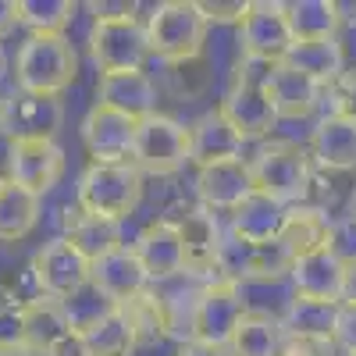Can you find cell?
Listing matches in <instances>:
<instances>
[{
	"label": "cell",
	"mask_w": 356,
	"mask_h": 356,
	"mask_svg": "<svg viewBox=\"0 0 356 356\" xmlns=\"http://www.w3.org/2000/svg\"><path fill=\"white\" fill-rule=\"evenodd\" d=\"M271 72H275V65L243 57V61L235 65L232 86L225 89V97L218 104V111L228 118L232 129L246 143L267 139L278 125V114L271 107V97H267V79H271Z\"/></svg>",
	"instance_id": "1"
},
{
	"label": "cell",
	"mask_w": 356,
	"mask_h": 356,
	"mask_svg": "<svg viewBox=\"0 0 356 356\" xmlns=\"http://www.w3.org/2000/svg\"><path fill=\"white\" fill-rule=\"evenodd\" d=\"M246 161L253 171L257 193H267L285 207L310 203L314 161L307 154V146L292 143V139H271V143H260V150Z\"/></svg>",
	"instance_id": "2"
},
{
	"label": "cell",
	"mask_w": 356,
	"mask_h": 356,
	"mask_svg": "<svg viewBox=\"0 0 356 356\" xmlns=\"http://www.w3.org/2000/svg\"><path fill=\"white\" fill-rule=\"evenodd\" d=\"M207 18L196 0H164L146 18V43L150 57L164 65H189L207 47Z\"/></svg>",
	"instance_id": "3"
},
{
	"label": "cell",
	"mask_w": 356,
	"mask_h": 356,
	"mask_svg": "<svg viewBox=\"0 0 356 356\" xmlns=\"http://www.w3.org/2000/svg\"><path fill=\"white\" fill-rule=\"evenodd\" d=\"M139 200H143V171L132 161H114V164L89 161L79 175L75 203L86 214L125 221L129 214H136Z\"/></svg>",
	"instance_id": "4"
},
{
	"label": "cell",
	"mask_w": 356,
	"mask_h": 356,
	"mask_svg": "<svg viewBox=\"0 0 356 356\" xmlns=\"http://www.w3.org/2000/svg\"><path fill=\"white\" fill-rule=\"evenodd\" d=\"M79 79V54L68 36H29L15 57V82L25 93L61 97Z\"/></svg>",
	"instance_id": "5"
},
{
	"label": "cell",
	"mask_w": 356,
	"mask_h": 356,
	"mask_svg": "<svg viewBox=\"0 0 356 356\" xmlns=\"http://www.w3.org/2000/svg\"><path fill=\"white\" fill-rule=\"evenodd\" d=\"M89 57L100 68V75L111 72H143L150 43H146V22L136 18V11L97 18L89 29Z\"/></svg>",
	"instance_id": "6"
},
{
	"label": "cell",
	"mask_w": 356,
	"mask_h": 356,
	"mask_svg": "<svg viewBox=\"0 0 356 356\" xmlns=\"http://www.w3.org/2000/svg\"><path fill=\"white\" fill-rule=\"evenodd\" d=\"M132 164L143 175L168 178L189 164V125H182L171 114H150L136 125Z\"/></svg>",
	"instance_id": "7"
},
{
	"label": "cell",
	"mask_w": 356,
	"mask_h": 356,
	"mask_svg": "<svg viewBox=\"0 0 356 356\" xmlns=\"http://www.w3.org/2000/svg\"><path fill=\"white\" fill-rule=\"evenodd\" d=\"M246 296L243 285L214 278L203 282L200 296H196V310H193V342H207V346H225L232 342L239 321L246 317Z\"/></svg>",
	"instance_id": "8"
},
{
	"label": "cell",
	"mask_w": 356,
	"mask_h": 356,
	"mask_svg": "<svg viewBox=\"0 0 356 356\" xmlns=\"http://www.w3.org/2000/svg\"><path fill=\"white\" fill-rule=\"evenodd\" d=\"M65 125V104L61 97H40L11 89L0 97V136L15 139H57V129Z\"/></svg>",
	"instance_id": "9"
},
{
	"label": "cell",
	"mask_w": 356,
	"mask_h": 356,
	"mask_svg": "<svg viewBox=\"0 0 356 356\" xmlns=\"http://www.w3.org/2000/svg\"><path fill=\"white\" fill-rule=\"evenodd\" d=\"M29 271H33V282L40 289V296L47 300H68L72 292H79L82 285H89V271H93V264H89L68 239H50L36 250L33 264H29Z\"/></svg>",
	"instance_id": "10"
},
{
	"label": "cell",
	"mask_w": 356,
	"mask_h": 356,
	"mask_svg": "<svg viewBox=\"0 0 356 356\" xmlns=\"http://www.w3.org/2000/svg\"><path fill=\"white\" fill-rule=\"evenodd\" d=\"M239 43L243 57L264 65H282L285 54L292 50V33L285 22L282 0H250V11L239 22Z\"/></svg>",
	"instance_id": "11"
},
{
	"label": "cell",
	"mask_w": 356,
	"mask_h": 356,
	"mask_svg": "<svg viewBox=\"0 0 356 356\" xmlns=\"http://www.w3.org/2000/svg\"><path fill=\"white\" fill-rule=\"evenodd\" d=\"M65 175V150L57 139H15L8 143V182L47 196Z\"/></svg>",
	"instance_id": "12"
},
{
	"label": "cell",
	"mask_w": 356,
	"mask_h": 356,
	"mask_svg": "<svg viewBox=\"0 0 356 356\" xmlns=\"http://www.w3.org/2000/svg\"><path fill=\"white\" fill-rule=\"evenodd\" d=\"M136 125L129 114L111 111L104 104H93L82 118V146L97 164H114V161H132V143H136Z\"/></svg>",
	"instance_id": "13"
},
{
	"label": "cell",
	"mask_w": 356,
	"mask_h": 356,
	"mask_svg": "<svg viewBox=\"0 0 356 356\" xmlns=\"http://www.w3.org/2000/svg\"><path fill=\"white\" fill-rule=\"evenodd\" d=\"M178 235H182V253H186V275L200 282H214L218 278V250L225 232L218 225V214L193 207V211L171 218Z\"/></svg>",
	"instance_id": "14"
},
{
	"label": "cell",
	"mask_w": 356,
	"mask_h": 356,
	"mask_svg": "<svg viewBox=\"0 0 356 356\" xmlns=\"http://www.w3.org/2000/svg\"><path fill=\"white\" fill-rule=\"evenodd\" d=\"M196 200L203 211H225L232 214L257 186H253V171H250V161H225V164H211V168H196Z\"/></svg>",
	"instance_id": "15"
},
{
	"label": "cell",
	"mask_w": 356,
	"mask_h": 356,
	"mask_svg": "<svg viewBox=\"0 0 356 356\" xmlns=\"http://www.w3.org/2000/svg\"><path fill=\"white\" fill-rule=\"evenodd\" d=\"M143 271L150 275V285H161V282H171L178 275H186V253H182V235H178L175 221L171 218H161V221H150L139 239L132 243Z\"/></svg>",
	"instance_id": "16"
},
{
	"label": "cell",
	"mask_w": 356,
	"mask_h": 356,
	"mask_svg": "<svg viewBox=\"0 0 356 356\" xmlns=\"http://www.w3.org/2000/svg\"><path fill=\"white\" fill-rule=\"evenodd\" d=\"M243 150H246V139L232 129V122L218 107L203 111L189 125V164H196V168L243 161Z\"/></svg>",
	"instance_id": "17"
},
{
	"label": "cell",
	"mask_w": 356,
	"mask_h": 356,
	"mask_svg": "<svg viewBox=\"0 0 356 356\" xmlns=\"http://www.w3.org/2000/svg\"><path fill=\"white\" fill-rule=\"evenodd\" d=\"M157 100H161V89L146 72H111L100 75L97 82V104L129 114L132 122L157 114Z\"/></svg>",
	"instance_id": "18"
},
{
	"label": "cell",
	"mask_w": 356,
	"mask_h": 356,
	"mask_svg": "<svg viewBox=\"0 0 356 356\" xmlns=\"http://www.w3.org/2000/svg\"><path fill=\"white\" fill-rule=\"evenodd\" d=\"M307 154L314 161V168L321 171H356V122L349 118H317L310 129V146Z\"/></svg>",
	"instance_id": "19"
},
{
	"label": "cell",
	"mask_w": 356,
	"mask_h": 356,
	"mask_svg": "<svg viewBox=\"0 0 356 356\" xmlns=\"http://www.w3.org/2000/svg\"><path fill=\"white\" fill-rule=\"evenodd\" d=\"M89 282H93L111 303H129L136 300V296H143L146 289H150V275L143 271V264L136 257L132 246H118L114 253L100 257L93 264V271H89Z\"/></svg>",
	"instance_id": "20"
},
{
	"label": "cell",
	"mask_w": 356,
	"mask_h": 356,
	"mask_svg": "<svg viewBox=\"0 0 356 356\" xmlns=\"http://www.w3.org/2000/svg\"><path fill=\"white\" fill-rule=\"evenodd\" d=\"M285 218H289V207L271 200L267 193H250L239 207L232 211V225H228V235L243 239L250 246H267V243H278V235L285 228Z\"/></svg>",
	"instance_id": "21"
},
{
	"label": "cell",
	"mask_w": 356,
	"mask_h": 356,
	"mask_svg": "<svg viewBox=\"0 0 356 356\" xmlns=\"http://www.w3.org/2000/svg\"><path fill=\"white\" fill-rule=\"evenodd\" d=\"M342 282H346V264L328 250L292 260L289 271L292 296H307V300H324V303H342Z\"/></svg>",
	"instance_id": "22"
},
{
	"label": "cell",
	"mask_w": 356,
	"mask_h": 356,
	"mask_svg": "<svg viewBox=\"0 0 356 356\" xmlns=\"http://www.w3.org/2000/svg\"><path fill=\"white\" fill-rule=\"evenodd\" d=\"M267 97H271L278 122H307V118L317 114L321 86L289 65H275L271 79H267Z\"/></svg>",
	"instance_id": "23"
},
{
	"label": "cell",
	"mask_w": 356,
	"mask_h": 356,
	"mask_svg": "<svg viewBox=\"0 0 356 356\" xmlns=\"http://www.w3.org/2000/svg\"><path fill=\"white\" fill-rule=\"evenodd\" d=\"M61 225H65L61 239H68L89 264H97L100 257L114 253L118 246H125L122 243V221H111V218H100V214H86L79 203H75V211L68 207V214H65Z\"/></svg>",
	"instance_id": "24"
},
{
	"label": "cell",
	"mask_w": 356,
	"mask_h": 356,
	"mask_svg": "<svg viewBox=\"0 0 356 356\" xmlns=\"http://www.w3.org/2000/svg\"><path fill=\"white\" fill-rule=\"evenodd\" d=\"M335 317H339V303L307 300V296L285 300V310L278 314L285 339H307V342H332L335 339Z\"/></svg>",
	"instance_id": "25"
},
{
	"label": "cell",
	"mask_w": 356,
	"mask_h": 356,
	"mask_svg": "<svg viewBox=\"0 0 356 356\" xmlns=\"http://www.w3.org/2000/svg\"><path fill=\"white\" fill-rule=\"evenodd\" d=\"M285 22H289L292 43L335 40L342 25V4H335V0H289Z\"/></svg>",
	"instance_id": "26"
},
{
	"label": "cell",
	"mask_w": 356,
	"mask_h": 356,
	"mask_svg": "<svg viewBox=\"0 0 356 356\" xmlns=\"http://www.w3.org/2000/svg\"><path fill=\"white\" fill-rule=\"evenodd\" d=\"M328 225H332V218L324 214V207H317V203L289 207V218H285L278 243L289 250L292 260H300L307 253L324 250V243H328Z\"/></svg>",
	"instance_id": "27"
},
{
	"label": "cell",
	"mask_w": 356,
	"mask_h": 356,
	"mask_svg": "<svg viewBox=\"0 0 356 356\" xmlns=\"http://www.w3.org/2000/svg\"><path fill=\"white\" fill-rule=\"evenodd\" d=\"M68 332H72V324H68L65 307L57 303V300H47V296H40V300H33V303L22 310V342L33 349L36 356H40V353L47 356Z\"/></svg>",
	"instance_id": "28"
},
{
	"label": "cell",
	"mask_w": 356,
	"mask_h": 356,
	"mask_svg": "<svg viewBox=\"0 0 356 356\" xmlns=\"http://www.w3.org/2000/svg\"><path fill=\"white\" fill-rule=\"evenodd\" d=\"M285 346V328L278 314H267V310H246V317L239 321L228 353L232 356H278Z\"/></svg>",
	"instance_id": "29"
},
{
	"label": "cell",
	"mask_w": 356,
	"mask_h": 356,
	"mask_svg": "<svg viewBox=\"0 0 356 356\" xmlns=\"http://www.w3.org/2000/svg\"><path fill=\"white\" fill-rule=\"evenodd\" d=\"M289 68L296 72H303L310 75L317 86H328L335 82L342 72H346V47L335 40H310V43H292V50L285 54V61Z\"/></svg>",
	"instance_id": "30"
},
{
	"label": "cell",
	"mask_w": 356,
	"mask_h": 356,
	"mask_svg": "<svg viewBox=\"0 0 356 356\" xmlns=\"http://www.w3.org/2000/svg\"><path fill=\"white\" fill-rule=\"evenodd\" d=\"M40 214H43V196L8 182L0 189V243H22L25 235H33Z\"/></svg>",
	"instance_id": "31"
},
{
	"label": "cell",
	"mask_w": 356,
	"mask_h": 356,
	"mask_svg": "<svg viewBox=\"0 0 356 356\" xmlns=\"http://www.w3.org/2000/svg\"><path fill=\"white\" fill-rule=\"evenodd\" d=\"M82 339H86L89 356H132L139 349L136 332L122 307H114L104 321H97L89 332H82Z\"/></svg>",
	"instance_id": "32"
},
{
	"label": "cell",
	"mask_w": 356,
	"mask_h": 356,
	"mask_svg": "<svg viewBox=\"0 0 356 356\" xmlns=\"http://www.w3.org/2000/svg\"><path fill=\"white\" fill-rule=\"evenodd\" d=\"M72 18V0H18V22L29 29V36H65Z\"/></svg>",
	"instance_id": "33"
},
{
	"label": "cell",
	"mask_w": 356,
	"mask_h": 356,
	"mask_svg": "<svg viewBox=\"0 0 356 356\" xmlns=\"http://www.w3.org/2000/svg\"><path fill=\"white\" fill-rule=\"evenodd\" d=\"M132 332H136V342L139 349L143 346H157L168 339V324H164V310H161V300L154 296V289H146L143 296H136V300L122 303Z\"/></svg>",
	"instance_id": "34"
},
{
	"label": "cell",
	"mask_w": 356,
	"mask_h": 356,
	"mask_svg": "<svg viewBox=\"0 0 356 356\" xmlns=\"http://www.w3.org/2000/svg\"><path fill=\"white\" fill-rule=\"evenodd\" d=\"M61 307H65V317H68V324H72V332H89L97 321H104L118 303H111L107 296L89 282V285H82L79 292H72L68 300H61Z\"/></svg>",
	"instance_id": "35"
},
{
	"label": "cell",
	"mask_w": 356,
	"mask_h": 356,
	"mask_svg": "<svg viewBox=\"0 0 356 356\" xmlns=\"http://www.w3.org/2000/svg\"><path fill=\"white\" fill-rule=\"evenodd\" d=\"M349 118L356 122V68H346L335 82L321 86V104L317 118Z\"/></svg>",
	"instance_id": "36"
},
{
	"label": "cell",
	"mask_w": 356,
	"mask_h": 356,
	"mask_svg": "<svg viewBox=\"0 0 356 356\" xmlns=\"http://www.w3.org/2000/svg\"><path fill=\"white\" fill-rule=\"evenodd\" d=\"M332 257H339L346 267L356 264V214H342V218H332L328 225V243H324Z\"/></svg>",
	"instance_id": "37"
},
{
	"label": "cell",
	"mask_w": 356,
	"mask_h": 356,
	"mask_svg": "<svg viewBox=\"0 0 356 356\" xmlns=\"http://www.w3.org/2000/svg\"><path fill=\"white\" fill-rule=\"evenodd\" d=\"M200 11L207 25H239L250 11V0H200Z\"/></svg>",
	"instance_id": "38"
},
{
	"label": "cell",
	"mask_w": 356,
	"mask_h": 356,
	"mask_svg": "<svg viewBox=\"0 0 356 356\" xmlns=\"http://www.w3.org/2000/svg\"><path fill=\"white\" fill-rule=\"evenodd\" d=\"M335 349L339 353H356V303H339L335 317Z\"/></svg>",
	"instance_id": "39"
},
{
	"label": "cell",
	"mask_w": 356,
	"mask_h": 356,
	"mask_svg": "<svg viewBox=\"0 0 356 356\" xmlns=\"http://www.w3.org/2000/svg\"><path fill=\"white\" fill-rule=\"evenodd\" d=\"M0 346H25L22 342V310L0 303Z\"/></svg>",
	"instance_id": "40"
},
{
	"label": "cell",
	"mask_w": 356,
	"mask_h": 356,
	"mask_svg": "<svg viewBox=\"0 0 356 356\" xmlns=\"http://www.w3.org/2000/svg\"><path fill=\"white\" fill-rule=\"evenodd\" d=\"M339 349L332 342H307V339H285L278 356H335Z\"/></svg>",
	"instance_id": "41"
},
{
	"label": "cell",
	"mask_w": 356,
	"mask_h": 356,
	"mask_svg": "<svg viewBox=\"0 0 356 356\" xmlns=\"http://www.w3.org/2000/svg\"><path fill=\"white\" fill-rule=\"evenodd\" d=\"M47 356H89V349H86V339H82V332H68L61 342H57Z\"/></svg>",
	"instance_id": "42"
},
{
	"label": "cell",
	"mask_w": 356,
	"mask_h": 356,
	"mask_svg": "<svg viewBox=\"0 0 356 356\" xmlns=\"http://www.w3.org/2000/svg\"><path fill=\"white\" fill-rule=\"evenodd\" d=\"M175 356H232L225 346H207V342H182Z\"/></svg>",
	"instance_id": "43"
},
{
	"label": "cell",
	"mask_w": 356,
	"mask_h": 356,
	"mask_svg": "<svg viewBox=\"0 0 356 356\" xmlns=\"http://www.w3.org/2000/svg\"><path fill=\"white\" fill-rule=\"evenodd\" d=\"M18 22V0H0V40H4Z\"/></svg>",
	"instance_id": "44"
},
{
	"label": "cell",
	"mask_w": 356,
	"mask_h": 356,
	"mask_svg": "<svg viewBox=\"0 0 356 356\" xmlns=\"http://www.w3.org/2000/svg\"><path fill=\"white\" fill-rule=\"evenodd\" d=\"M342 303H356V264L346 267V282H342Z\"/></svg>",
	"instance_id": "45"
},
{
	"label": "cell",
	"mask_w": 356,
	"mask_h": 356,
	"mask_svg": "<svg viewBox=\"0 0 356 356\" xmlns=\"http://www.w3.org/2000/svg\"><path fill=\"white\" fill-rule=\"evenodd\" d=\"M0 356H36L29 346H0Z\"/></svg>",
	"instance_id": "46"
},
{
	"label": "cell",
	"mask_w": 356,
	"mask_h": 356,
	"mask_svg": "<svg viewBox=\"0 0 356 356\" xmlns=\"http://www.w3.org/2000/svg\"><path fill=\"white\" fill-rule=\"evenodd\" d=\"M8 75V50H4V40H0V82Z\"/></svg>",
	"instance_id": "47"
},
{
	"label": "cell",
	"mask_w": 356,
	"mask_h": 356,
	"mask_svg": "<svg viewBox=\"0 0 356 356\" xmlns=\"http://www.w3.org/2000/svg\"><path fill=\"white\" fill-rule=\"evenodd\" d=\"M349 207H353V214H356V186H353V193H349Z\"/></svg>",
	"instance_id": "48"
},
{
	"label": "cell",
	"mask_w": 356,
	"mask_h": 356,
	"mask_svg": "<svg viewBox=\"0 0 356 356\" xmlns=\"http://www.w3.org/2000/svg\"><path fill=\"white\" fill-rule=\"evenodd\" d=\"M4 186H8V178H4V175H0V189H4Z\"/></svg>",
	"instance_id": "49"
},
{
	"label": "cell",
	"mask_w": 356,
	"mask_h": 356,
	"mask_svg": "<svg viewBox=\"0 0 356 356\" xmlns=\"http://www.w3.org/2000/svg\"><path fill=\"white\" fill-rule=\"evenodd\" d=\"M335 356H356V353H335Z\"/></svg>",
	"instance_id": "50"
}]
</instances>
